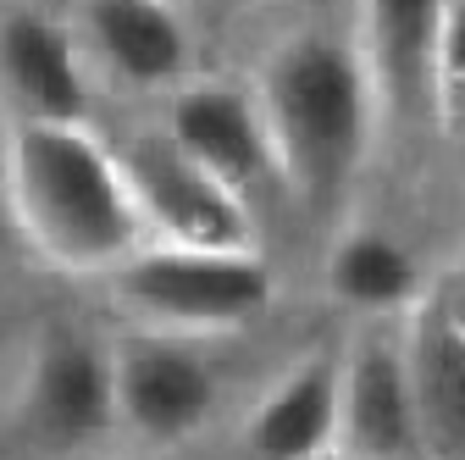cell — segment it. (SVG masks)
Returning a JSON list of instances; mask_svg holds the SVG:
<instances>
[{
    "label": "cell",
    "mask_w": 465,
    "mask_h": 460,
    "mask_svg": "<svg viewBox=\"0 0 465 460\" xmlns=\"http://www.w3.org/2000/svg\"><path fill=\"white\" fill-rule=\"evenodd\" d=\"M338 455H349V460H427L411 361H404V333H393V338L371 333L343 355Z\"/></svg>",
    "instance_id": "7"
},
{
    "label": "cell",
    "mask_w": 465,
    "mask_h": 460,
    "mask_svg": "<svg viewBox=\"0 0 465 460\" xmlns=\"http://www.w3.org/2000/svg\"><path fill=\"white\" fill-rule=\"evenodd\" d=\"M438 123L465 134V0H449L438 39Z\"/></svg>",
    "instance_id": "15"
},
{
    "label": "cell",
    "mask_w": 465,
    "mask_h": 460,
    "mask_svg": "<svg viewBox=\"0 0 465 460\" xmlns=\"http://www.w3.org/2000/svg\"><path fill=\"white\" fill-rule=\"evenodd\" d=\"M0 195L23 245L62 272L111 277L139 245H150L123 155L84 123H12Z\"/></svg>",
    "instance_id": "1"
},
{
    "label": "cell",
    "mask_w": 465,
    "mask_h": 460,
    "mask_svg": "<svg viewBox=\"0 0 465 460\" xmlns=\"http://www.w3.org/2000/svg\"><path fill=\"white\" fill-rule=\"evenodd\" d=\"M449 0H361V62L393 123H438V39Z\"/></svg>",
    "instance_id": "8"
},
{
    "label": "cell",
    "mask_w": 465,
    "mask_h": 460,
    "mask_svg": "<svg viewBox=\"0 0 465 460\" xmlns=\"http://www.w3.org/2000/svg\"><path fill=\"white\" fill-rule=\"evenodd\" d=\"M6 222H12V216H6V195H0V227H6Z\"/></svg>",
    "instance_id": "17"
},
{
    "label": "cell",
    "mask_w": 465,
    "mask_h": 460,
    "mask_svg": "<svg viewBox=\"0 0 465 460\" xmlns=\"http://www.w3.org/2000/svg\"><path fill=\"white\" fill-rule=\"evenodd\" d=\"M327 460H349V455H327Z\"/></svg>",
    "instance_id": "19"
},
{
    "label": "cell",
    "mask_w": 465,
    "mask_h": 460,
    "mask_svg": "<svg viewBox=\"0 0 465 460\" xmlns=\"http://www.w3.org/2000/svg\"><path fill=\"white\" fill-rule=\"evenodd\" d=\"M123 172L144 222L150 245H183V250H255L250 200L232 195L200 161H189L166 134H139L123 150Z\"/></svg>",
    "instance_id": "4"
},
{
    "label": "cell",
    "mask_w": 465,
    "mask_h": 460,
    "mask_svg": "<svg viewBox=\"0 0 465 460\" xmlns=\"http://www.w3.org/2000/svg\"><path fill=\"white\" fill-rule=\"evenodd\" d=\"M460 172H465V150H460Z\"/></svg>",
    "instance_id": "18"
},
{
    "label": "cell",
    "mask_w": 465,
    "mask_h": 460,
    "mask_svg": "<svg viewBox=\"0 0 465 460\" xmlns=\"http://www.w3.org/2000/svg\"><path fill=\"white\" fill-rule=\"evenodd\" d=\"M84 45L128 89H172L189 73V28L172 0H84Z\"/></svg>",
    "instance_id": "11"
},
{
    "label": "cell",
    "mask_w": 465,
    "mask_h": 460,
    "mask_svg": "<svg viewBox=\"0 0 465 460\" xmlns=\"http://www.w3.org/2000/svg\"><path fill=\"white\" fill-rule=\"evenodd\" d=\"M17 416L34 444L45 449H84L116 427L111 394V350L89 344L84 333L50 327L23 366Z\"/></svg>",
    "instance_id": "6"
},
{
    "label": "cell",
    "mask_w": 465,
    "mask_h": 460,
    "mask_svg": "<svg viewBox=\"0 0 465 460\" xmlns=\"http://www.w3.org/2000/svg\"><path fill=\"white\" fill-rule=\"evenodd\" d=\"M438 300H443V311H449V316L460 322V333H465V266L443 283V289H438Z\"/></svg>",
    "instance_id": "16"
},
{
    "label": "cell",
    "mask_w": 465,
    "mask_h": 460,
    "mask_svg": "<svg viewBox=\"0 0 465 460\" xmlns=\"http://www.w3.org/2000/svg\"><path fill=\"white\" fill-rule=\"evenodd\" d=\"M111 350V394H116V427L139 444H183L216 411V372L194 350V338L144 333L128 327Z\"/></svg>",
    "instance_id": "5"
},
{
    "label": "cell",
    "mask_w": 465,
    "mask_h": 460,
    "mask_svg": "<svg viewBox=\"0 0 465 460\" xmlns=\"http://www.w3.org/2000/svg\"><path fill=\"white\" fill-rule=\"evenodd\" d=\"M172 6H183V0H172Z\"/></svg>",
    "instance_id": "20"
},
{
    "label": "cell",
    "mask_w": 465,
    "mask_h": 460,
    "mask_svg": "<svg viewBox=\"0 0 465 460\" xmlns=\"http://www.w3.org/2000/svg\"><path fill=\"white\" fill-rule=\"evenodd\" d=\"M111 305L128 327L211 338L239 333L272 305V272L255 250H183V245H139L111 272Z\"/></svg>",
    "instance_id": "3"
},
{
    "label": "cell",
    "mask_w": 465,
    "mask_h": 460,
    "mask_svg": "<svg viewBox=\"0 0 465 460\" xmlns=\"http://www.w3.org/2000/svg\"><path fill=\"white\" fill-rule=\"evenodd\" d=\"M404 361H411L427 460H465V333L438 295L411 311Z\"/></svg>",
    "instance_id": "13"
},
{
    "label": "cell",
    "mask_w": 465,
    "mask_h": 460,
    "mask_svg": "<svg viewBox=\"0 0 465 460\" xmlns=\"http://www.w3.org/2000/svg\"><path fill=\"white\" fill-rule=\"evenodd\" d=\"M338 394H343V361L327 350L300 355L244 416L250 460H327V455H338Z\"/></svg>",
    "instance_id": "10"
},
{
    "label": "cell",
    "mask_w": 465,
    "mask_h": 460,
    "mask_svg": "<svg viewBox=\"0 0 465 460\" xmlns=\"http://www.w3.org/2000/svg\"><path fill=\"white\" fill-rule=\"evenodd\" d=\"M255 105L272 139L277 184L305 211L327 216L361 178L382 117L361 45L322 28L282 39L261 67Z\"/></svg>",
    "instance_id": "2"
},
{
    "label": "cell",
    "mask_w": 465,
    "mask_h": 460,
    "mask_svg": "<svg viewBox=\"0 0 465 460\" xmlns=\"http://www.w3.org/2000/svg\"><path fill=\"white\" fill-rule=\"evenodd\" d=\"M327 295L361 316L411 311L421 305V261L382 227H349L327 250Z\"/></svg>",
    "instance_id": "14"
},
{
    "label": "cell",
    "mask_w": 465,
    "mask_h": 460,
    "mask_svg": "<svg viewBox=\"0 0 465 460\" xmlns=\"http://www.w3.org/2000/svg\"><path fill=\"white\" fill-rule=\"evenodd\" d=\"M161 134L189 161H200L211 178H222L232 195H244V200L266 178H277L261 105L250 95H239V89H227V84H183V89H172Z\"/></svg>",
    "instance_id": "9"
},
{
    "label": "cell",
    "mask_w": 465,
    "mask_h": 460,
    "mask_svg": "<svg viewBox=\"0 0 465 460\" xmlns=\"http://www.w3.org/2000/svg\"><path fill=\"white\" fill-rule=\"evenodd\" d=\"M0 78L23 111L17 123H84V67L62 23L12 12L0 23Z\"/></svg>",
    "instance_id": "12"
}]
</instances>
